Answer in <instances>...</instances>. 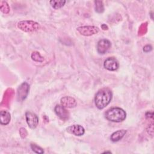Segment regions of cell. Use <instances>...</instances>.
<instances>
[{
  "mask_svg": "<svg viewBox=\"0 0 154 154\" xmlns=\"http://www.w3.org/2000/svg\"><path fill=\"white\" fill-rule=\"evenodd\" d=\"M112 92L108 88L99 90L94 97V102L98 109H102L106 107L111 102L112 99Z\"/></svg>",
  "mask_w": 154,
  "mask_h": 154,
  "instance_id": "cell-1",
  "label": "cell"
},
{
  "mask_svg": "<svg viewBox=\"0 0 154 154\" xmlns=\"http://www.w3.org/2000/svg\"><path fill=\"white\" fill-rule=\"evenodd\" d=\"M126 117V112L119 107H114L108 109L105 112V117L107 120L113 122H120L123 121Z\"/></svg>",
  "mask_w": 154,
  "mask_h": 154,
  "instance_id": "cell-2",
  "label": "cell"
},
{
  "mask_svg": "<svg viewBox=\"0 0 154 154\" xmlns=\"http://www.w3.org/2000/svg\"><path fill=\"white\" fill-rule=\"evenodd\" d=\"M17 27L24 32H34L40 28L38 23L30 20L20 21L17 23Z\"/></svg>",
  "mask_w": 154,
  "mask_h": 154,
  "instance_id": "cell-3",
  "label": "cell"
},
{
  "mask_svg": "<svg viewBox=\"0 0 154 154\" xmlns=\"http://www.w3.org/2000/svg\"><path fill=\"white\" fill-rule=\"evenodd\" d=\"M77 31L82 35L90 36L97 34L99 31V29L95 26H82L78 27Z\"/></svg>",
  "mask_w": 154,
  "mask_h": 154,
  "instance_id": "cell-4",
  "label": "cell"
},
{
  "mask_svg": "<svg viewBox=\"0 0 154 154\" xmlns=\"http://www.w3.org/2000/svg\"><path fill=\"white\" fill-rule=\"evenodd\" d=\"M25 118L26 123L30 128L34 129L37 126L38 118L35 113L31 111H27L25 113Z\"/></svg>",
  "mask_w": 154,
  "mask_h": 154,
  "instance_id": "cell-5",
  "label": "cell"
},
{
  "mask_svg": "<svg viewBox=\"0 0 154 154\" xmlns=\"http://www.w3.org/2000/svg\"><path fill=\"white\" fill-rule=\"evenodd\" d=\"M29 90V85L26 82H23L17 89V100L23 101L26 99Z\"/></svg>",
  "mask_w": 154,
  "mask_h": 154,
  "instance_id": "cell-6",
  "label": "cell"
},
{
  "mask_svg": "<svg viewBox=\"0 0 154 154\" xmlns=\"http://www.w3.org/2000/svg\"><path fill=\"white\" fill-rule=\"evenodd\" d=\"M111 46V43L109 40L106 38L101 39L97 42V51L100 54H104L108 51Z\"/></svg>",
  "mask_w": 154,
  "mask_h": 154,
  "instance_id": "cell-7",
  "label": "cell"
},
{
  "mask_svg": "<svg viewBox=\"0 0 154 154\" xmlns=\"http://www.w3.org/2000/svg\"><path fill=\"white\" fill-rule=\"evenodd\" d=\"M103 66L106 69L109 71H114L119 68V64L118 61L115 58L109 57L105 60Z\"/></svg>",
  "mask_w": 154,
  "mask_h": 154,
  "instance_id": "cell-8",
  "label": "cell"
},
{
  "mask_svg": "<svg viewBox=\"0 0 154 154\" xmlns=\"http://www.w3.org/2000/svg\"><path fill=\"white\" fill-rule=\"evenodd\" d=\"M56 114L62 120H66L69 117V112L62 105H57L54 108Z\"/></svg>",
  "mask_w": 154,
  "mask_h": 154,
  "instance_id": "cell-9",
  "label": "cell"
},
{
  "mask_svg": "<svg viewBox=\"0 0 154 154\" xmlns=\"http://www.w3.org/2000/svg\"><path fill=\"white\" fill-rule=\"evenodd\" d=\"M60 101L61 105L67 108H74L77 105L76 100L70 96H64L61 99Z\"/></svg>",
  "mask_w": 154,
  "mask_h": 154,
  "instance_id": "cell-10",
  "label": "cell"
},
{
  "mask_svg": "<svg viewBox=\"0 0 154 154\" xmlns=\"http://www.w3.org/2000/svg\"><path fill=\"white\" fill-rule=\"evenodd\" d=\"M67 131L69 133L73 134L76 136H81L84 135L85 132L84 128L79 125H73L69 126L67 128Z\"/></svg>",
  "mask_w": 154,
  "mask_h": 154,
  "instance_id": "cell-11",
  "label": "cell"
},
{
  "mask_svg": "<svg viewBox=\"0 0 154 154\" xmlns=\"http://www.w3.org/2000/svg\"><path fill=\"white\" fill-rule=\"evenodd\" d=\"M13 95H14V90L12 88H8L4 93L3 100L2 102V105L4 104V106L5 105L6 106H8Z\"/></svg>",
  "mask_w": 154,
  "mask_h": 154,
  "instance_id": "cell-12",
  "label": "cell"
},
{
  "mask_svg": "<svg viewBox=\"0 0 154 154\" xmlns=\"http://www.w3.org/2000/svg\"><path fill=\"white\" fill-rule=\"evenodd\" d=\"M11 120V116L8 111L2 110L0 112V122L2 125H8Z\"/></svg>",
  "mask_w": 154,
  "mask_h": 154,
  "instance_id": "cell-13",
  "label": "cell"
},
{
  "mask_svg": "<svg viewBox=\"0 0 154 154\" xmlns=\"http://www.w3.org/2000/svg\"><path fill=\"white\" fill-rule=\"evenodd\" d=\"M126 133V131L124 129L117 131L111 134L110 137V139L113 142L118 141L125 136Z\"/></svg>",
  "mask_w": 154,
  "mask_h": 154,
  "instance_id": "cell-14",
  "label": "cell"
},
{
  "mask_svg": "<svg viewBox=\"0 0 154 154\" xmlns=\"http://www.w3.org/2000/svg\"><path fill=\"white\" fill-rule=\"evenodd\" d=\"M66 3V1L62 0H52L50 1L51 6L55 9H58L64 6Z\"/></svg>",
  "mask_w": 154,
  "mask_h": 154,
  "instance_id": "cell-15",
  "label": "cell"
},
{
  "mask_svg": "<svg viewBox=\"0 0 154 154\" xmlns=\"http://www.w3.org/2000/svg\"><path fill=\"white\" fill-rule=\"evenodd\" d=\"M0 9L1 11L4 14H8L10 11V7L8 3L4 1H0Z\"/></svg>",
  "mask_w": 154,
  "mask_h": 154,
  "instance_id": "cell-16",
  "label": "cell"
},
{
  "mask_svg": "<svg viewBox=\"0 0 154 154\" xmlns=\"http://www.w3.org/2000/svg\"><path fill=\"white\" fill-rule=\"evenodd\" d=\"M95 10L97 13H103L104 11V5L102 1H95Z\"/></svg>",
  "mask_w": 154,
  "mask_h": 154,
  "instance_id": "cell-17",
  "label": "cell"
},
{
  "mask_svg": "<svg viewBox=\"0 0 154 154\" xmlns=\"http://www.w3.org/2000/svg\"><path fill=\"white\" fill-rule=\"evenodd\" d=\"M31 58L32 60L37 62H43L44 61V58L37 51H34L31 54Z\"/></svg>",
  "mask_w": 154,
  "mask_h": 154,
  "instance_id": "cell-18",
  "label": "cell"
},
{
  "mask_svg": "<svg viewBox=\"0 0 154 154\" xmlns=\"http://www.w3.org/2000/svg\"><path fill=\"white\" fill-rule=\"evenodd\" d=\"M31 148L33 152H34L36 153H44V150L42 148H41L40 147H39L38 146L35 144H31Z\"/></svg>",
  "mask_w": 154,
  "mask_h": 154,
  "instance_id": "cell-19",
  "label": "cell"
},
{
  "mask_svg": "<svg viewBox=\"0 0 154 154\" xmlns=\"http://www.w3.org/2000/svg\"><path fill=\"white\" fill-rule=\"evenodd\" d=\"M147 23H143L140 28H139V31H138V34L140 35H142L143 34H145V33L147 31Z\"/></svg>",
  "mask_w": 154,
  "mask_h": 154,
  "instance_id": "cell-20",
  "label": "cell"
},
{
  "mask_svg": "<svg viewBox=\"0 0 154 154\" xmlns=\"http://www.w3.org/2000/svg\"><path fill=\"white\" fill-rule=\"evenodd\" d=\"M19 133H20V136H21V137H22V138H25V137H26V135H27V131H26V130L25 128H21L20 129V130H19Z\"/></svg>",
  "mask_w": 154,
  "mask_h": 154,
  "instance_id": "cell-21",
  "label": "cell"
},
{
  "mask_svg": "<svg viewBox=\"0 0 154 154\" xmlns=\"http://www.w3.org/2000/svg\"><path fill=\"white\" fill-rule=\"evenodd\" d=\"M152 49V47L150 45H147L143 48V51H144L145 52H149L151 51Z\"/></svg>",
  "mask_w": 154,
  "mask_h": 154,
  "instance_id": "cell-22",
  "label": "cell"
},
{
  "mask_svg": "<svg viewBox=\"0 0 154 154\" xmlns=\"http://www.w3.org/2000/svg\"><path fill=\"white\" fill-rule=\"evenodd\" d=\"M146 116L147 118H152V119H153V112H147L146 113Z\"/></svg>",
  "mask_w": 154,
  "mask_h": 154,
  "instance_id": "cell-23",
  "label": "cell"
},
{
  "mask_svg": "<svg viewBox=\"0 0 154 154\" xmlns=\"http://www.w3.org/2000/svg\"><path fill=\"white\" fill-rule=\"evenodd\" d=\"M101 28H102V29L103 30H107V29H108V26H107L106 25H105V24H102V25H101Z\"/></svg>",
  "mask_w": 154,
  "mask_h": 154,
  "instance_id": "cell-24",
  "label": "cell"
}]
</instances>
